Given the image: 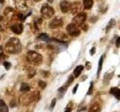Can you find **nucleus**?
Wrapping results in <instances>:
<instances>
[{"instance_id": "nucleus-2", "label": "nucleus", "mask_w": 120, "mask_h": 112, "mask_svg": "<svg viewBox=\"0 0 120 112\" xmlns=\"http://www.w3.org/2000/svg\"><path fill=\"white\" fill-rule=\"evenodd\" d=\"M40 99V93L38 91L32 92L31 93H24L20 97V103L21 105H28L34 100L38 101Z\"/></svg>"}, {"instance_id": "nucleus-42", "label": "nucleus", "mask_w": 120, "mask_h": 112, "mask_svg": "<svg viewBox=\"0 0 120 112\" xmlns=\"http://www.w3.org/2000/svg\"><path fill=\"white\" fill-rule=\"evenodd\" d=\"M25 1H26V0H25Z\"/></svg>"}, {"instance_id": "nucleus-8", "label": "nucleus", "mask_w": 120, "mask_h": 112, "mask_svg": "<svg viewBox=\"0 0 120 112\" xmlns=\"http://www.w3.org/2000/svg\"><path fill=\"white\" fill-rule=\"evenodd\" d=\"M14 6L16 9L21 12H26L28 10V6L25 0H14Z\"/></svg>"}, {"instance_id": "nucleus-17", "label": "nucleus", "mask_w": 120, "mask_h": 112, "mask_svg": "<svg viewBox=\"0 0 120 112\" xmlns=\"http://www.w3.org/2000/svg\"><path fill=\"white\" fill-rule=\"evenodd\" d=\"M38 39L40 40H42L44 41V42H47V43H50L51 40L50 38V37L48 36L47 34H45V33H42L38 37Z\"/></svg>"}, {"instance_id": "nucleus-22", "label": "nucleus", "mask_w": 120, "mask_h": 112, "mask_svg": "<svg viewBox=\"0 0 120 112\" xmlns=\"http://www.w3.org/2000/svg\"><path fill=\"white\" fill-rule=\"evenodd\" d=\"M115 24H116V20H114V19H111L106 26V32H108L109 31H110V30L115 25Z\"/></svg>"}, {"instance_id": "nucleus-16", "label": "nucleus", "mask_w": 120, "mask_h": 112, "mask_svg": "<svg viewBox=\"0 0 120 112\" xmlns=\"http://www.w3.org/2000/svg\"><path fill=\"white\" fill-rule=\"evenodd\" d=\"M104 55H101V58L99 59L98 61V71H97V78H98L100 76V73L101 72V70H102V65H103V61H104Z\"/></svg>"}, {"instance_id": "nucleus-15", "label": "nucleus", "mask_w": 120, "mask_h": 112, "mask_svg": "<svg viewBox=\"0 0 120 112\" xmlns=\"http://www.w3.org/2000/svg\"><path fill=\"white\" fill-rule=\"evenodd\" d=\"M101 111V105L98 103H94L89 108L88 112H100Z\"/></svg>"}, {"instance_id": "nucleus-19", "label": "nucleus", "mask_w": 120, "mask_h": 112, "mask_svg": "<svg viewBox=\"0 0 120 112\" xmlns=\"http://www.w3.org/2000/svg\"><path fill=\"white\" fill-rule=\"evenodd\" d=\"M0 112H8V107L2 99H0Z\"/></svg>"}, {"instance_id": "nucleus-7", "label": "nucleus", "mask_w": 120, "mask_h": 112, "mask_svg": "<svg viewBox=\"0 0 120 112\" xmlns=\"http://www.w3.org/2000/svg\"><path fill=\"white\" fill-rule=\"evenodd\" d=\"M86 20V14L83 12L79 13L75 16L72 20V23L77 26H82L84 24Z\"/></svg>"}, {"instance_id": "nucleus-41", "label": "nucleus", "mask_w": 120, "mask_h": 112, "mask_svg": "<svg viewBox=\"0 0 120 112\" xmlns=\"http://www.w3.org/2000/svg\"><path fill=\"white\" fill-rule=\"evenodd\" d=\"M35 2H40V1H41V0H35Z\"/></svg>"}, {"instance_id": "nucleus-26", "label": "nucleus", "mask_w": 120, "mask_h": 112, "mask_svg": "<svg viewBox=\"0 0 120 112\" xmlns=\"http://www.w3.org/2000/svg\"><path fill=\"white\" fill-rule=\"evenodd\" d=\"M5 53H4V49L3 47L1 46H0V63H2L4 60H5Z\"/></svg>"}, {"instance_id": "nucleus-21", "label": "nucleus", "mask_w": 120, "mask_h": 112, "mask_svg": "<svg viewBox=\"0 0 120 112\" xmlns=\"http://www.w3.org/2000/svg\"><path fill=\"white\" fill-rule=\"evenodd\" d=\"M42 24V19L41 18H36L35 20H34V27L38 31L39 28H40V25Z\"/></svg>"}, {"instance_id": "nucleus-20", "label": "nucleus", "mask_w": 120, "mask_h": 112, "mask_svg": "<svg viewBox=\"0 0 120 112\" xmlns=\"http://www.w3.org/2000/svg\"><path fill=\"white\" fill-rule=\"evenodd\" d=\"M85 9H90L93 5V0H82Z\"/></svg>"}, {"instance_id": "nucleus-39", "label": "nucleus", "mask_w": 120, "mask_h": 112, "mask_svg": "<svg viewBox=\"0 0 120 112\" xmlns=\"http://www.w3.org/2000/svg\"><path fill=\"white\" fill-rule=\"evenodd\" d=\"M47 2H50V3H52V2H54V0H47Z\"/></svg>"}, {"instance_id": "nucleus-25", "label": "nucleus", "mask_w": 120, "mask_h": 112, "mask_svg": "<svg viewBox=\"0 0 120 112\" xmlns=\"http://www.w3.org/2000/svg\"><path fill=\"white\" fill-rule=\"evenodd\" d=\"M112 73H105L104 75V84L106 83V81L107 82V84H109V81L112 78Z\"/></svg>"}, {"instance_id": "nucleus-40", "label": "nucleus", "mask_w": 120, "mask_h": 112, "mask_svg": "<svg viewBox=\"0 0 120 112\" xmlns=\"http://www.w3.org/2000/svg\"><path fill=\"white\" fill-rule=\"evenodd\" d=\"M5 0H0V3H3Z\"/></svg>"}, {"instance_id": "nucleus-43", "label": "nucleus", "mask_w": 120, "mask_h": 112, "mask_svg": "<svg viewBox=\"0 0 120 112\" xmlns=\"http://www.w3.org/2000/svg\"></svg>"}, {"instance_id": "nucleus-27", "label": "nucleus", "mask_w": 120, "mask_h": 112, "mask_svg": "<svg viewBox=\"0 0 120 112\" xmlns=\"http://www.w3.org/2000/svg\"><path fill=\"white\" fill-rule=\"evenodd\" d=\"M93 91H94V85H93V82L91 81V83H90V85H89V90L87 91V93H86V95H92L93 93Z\"/></svg>"}, {"instance_id": "nucleus-1", "label": "nucleus", "mask_w": 120, "mask_h": 112, "mask_svg": "<svg viewBox=\"0 0 120 112\" xmlns=\"http://www.w3.org/2000/svg\"><path fill=\"white\" fill-rule=\"evenodd\" d=\"M5 51L9 54H18L22 50L20 41L16 37H11L5 43Z\"/></svg>"}, {"instance_id": "nucleus-4", "label": "nucleus", "mask_w": 120, "mask_h": 112, "mask_svg": "<svg viewBox=\"0 0 120 112\" xmlns=\"http://www.w3.org/2000/svg\"><path fill=\"white\" fill-rule=\"evenodd\" d=\"M4 15L5 16V18L8 20V21L15 22L18 20V14L16 10H14L11 7H8L4 10Z\"/></svg>"}, {"instance_id": "nucleus-5", "label": "nucleus", "mask_w": 120, "mask_h": 112, "mask_svg": "<svg viewBox=\"0 0 120 112\" xmlns=\"http://www.w3.org/2000/svg\"><path fill=\"white\" fill-rule=\"evenodd\" d=\"M55 11L54 9L51 6H50L47 4H44L41 7V14L43 18L44 19H50L54 15Z\"/></svg>"}, {"instance_id": "nucleus-34", "label": "nucleus", "mask_w": 120, "mask_h": 112, "mask_svg": "<svg viewBox=\"0 0 120 112\" xmlns=\"http://www.w3.org/2000/svg\"><path fill=\"white\" fill-rule=\"evenodd\" d=\"M89 52H90V55H91L92 56L94 55V54L95 53V47H92L91 49H90Z\"/></svg>"}, {"instance_id": "nucleus-28", "label": "nucleus", "mask_w": 120, "mask_h": 112, "mask_svg": "<svg viewBox=\"0 0 120 112\" xmlns=\"http://www.w3.org/2000/svg\"><path fill=\"white\" fill-rule=\"evenodd\" d=\"M26 17H27V16H26V15H24V14H18V20H20L21 22H23L26 19Z\"/></svg>"}, {"instance_id": "nucleus-38", "label": "nucleus", "mask_w": 120, "mask_h": 112, "mask_svg": "<svg viewBox=\"0 0 120 112\" xmlns=\"http://www.w3.org/2000/svg\"><path fill=\"white\" fill-rule=\"evenodd\" d=\"M65 112H71V110L70 109V108H67Z\"/></svg>"}, {"instance_id": "nucleus-31", "label": "nucleus", "mask_w": 120, "mask_h": 112, "mask_svg": "<svg viewBox=\"0 0 120 112\" xmlns=\"http://www.w3.org/2000/svg\"><path fill=\"white\" fill-rule=\"evenodd\" d=\"M74 79V76H70L68 77V81H67L66 86H69V85H70L71 83H72V82H73Z\"/></svg>"}, {"instance_id": "nucleus-37", "label": "nucleus", "mask_w": 120, "mask_h": 112, "mask_svg": "<svg viewBox=\"0 0 120 112\" xmlns=\"http://www.w3.org/2000/svg\"><path fill=\"white\" fill-rule=\"evenodd\" d=\"M87 28H88V25H84V24L82 25V29L83 30L84 32H86V31H87Z\"/></svg>"}, {"instance_id": "nucleus-35", "label": "nucleus", "mask_w": 120, "mask_h": 112, "mask_svg": "<svg viewBox=\"0 0 120 112\" xmlns=\"http://www.w3.org/2000/svg\"><path fill=\"white\" fill-rule=\"evenodd\" d=\"M78 86H79V84H77L76 85L74 86V89H73V91H72V93H73V94H75V93H77V88H78Z\"/></svg>"}, {"instance_id": "nucleus-9", "label": "nucleus", "mask_w": 120, "mask_h": 112, "mask_svg": "<svg viewBox=\"0 0 120 112\" xmlns=\"http://www.w3.org/2000/svg\"><path fill=\"white\" fill-rule=\"evenodd\" d=\"M63 25V20L59 17H56L50 21L49 23V28L51 29H55L62 26Z\"/></svg>"}, {"instance_id": "nucleus-10", "label": "nucleus", "mask_w": 120, "mask_h": 112, "mask_svg": "<svg viewBox=\"0 0 120 112\" xmlns=\"http://www.w3.org/2000/svg\"><path fill=\"white\" fill-rule=\"evenodd\" d=\"M11 31L16 35H20L23 30V26L22 23H14L11 27Z\"/></svg>"}, {"instance_id": "nucleus-3", "label": "nucleus", "mask_w": 120, "mask_h": 112, "mask_svg": "<svg viewBox=\"0 0 120 112\" xmlns=\"http://www.w3.org/2000/svg\"><path fill=\"white\" fill-rule=\"evenodd\" d=\"M26 61L33 65H40L43 61V57L35 51H29L26 54Z\"/></svg>"}, {"instance_id": "nucleus-30", "label": "nucleus", "mask_w": 120, "mask_h": 112, "mask_svg": "<svg viewBox=\"0 0 120 112\" xmlns=\"http://www.w3.org/2000/svg\"><path fill=\"white\" fill-rule=\"evenodd\" d=\"M2 65H3L4 66H5V68L7 70H8L11 68V63H10V62H8V61H4Z\"/></svg>"}, {"instance_id": "nucleus-18", "label": "nucleus", "mask_w": 120, "mask_h": 112, "mask_svg": "<svg viewBox=\"0 0 120 112\" xmlns=\"http://www.w3.org/2000/svg\"><path fill=\"white\" fill-rule=\"evenodd\" d=\"M82 70H83V66H82V65H79V66H76V68H75L74 70V76L76 77V78L80 76V75L82 73Z\"/></svg>"}, {"instance_id": "nucleus-33", "label": "nucleus", "mask_w": 120, "mask_h": 112, "mask_svg": "<svg viewBox=\"0 0 120 112\" xmlns=\"http://www.w3.org/2000/svg\"><path fill=\"white\" fill-rule=\"evenodd\" d=\"M116 46L117 48L120 47V37H119L116 40Z\"/></svg>"}, {"instance_id": "nucleus-13", "label": "nucleus", "mask_w": 120, "mask_h": 112, "mask_svg": "<svg viewBox=\"0 0 120 112\" xmlns=\"http://www.w3.org/2000/svg\"><path fill=\"white\" fill-rule=\"evenodd\" d=\"M80 10H81V5L79 2H75L71 5L70 10H71V14H74L79 12Z\"/></svg>"}, {"instance_id": "nucleus-23", "label": "nucleus", "mask_w": 120, "mask_h": 112, "mask_svg": "<svg viewBox=\"0 0 120 112\" xmlns=\"http://www.w3.org/2000/svg\"><path fill=\"white\" fill-rule=\"evenodd\" d=\"M20 91L22 92H28L30 91V86L27 84V83H25V82H23V83L21 84V86H20Z\"/></svg>"}, {"instance_id": "nucleus-29", "label": "nucleus", "mask_w": 120, "mask_h": 112, "mask_svg": "<svg viewBox=\"0 0 120 112\" xmlns=\"http://www.w3.org/2000/svg\"><path fill=\"white\" fill-rule=\"evenodd\" d=\"M38 86H39V88H41V89H44L45 88H46V86H47V84H46V82H44L43 81H38Z\"/></svg>"}, {"instance_id": "nucleus-36", "label": "nucleus", "mask_w": 120, "mask_h": 112, "mask_svg": "<svg viewBox=\"0 0 120 112\" xmlns=\"http://www.w3.org/2000/svg\"><path fill=\"white\" fill-rule=\"evenodd\" d=\"M86 67L87 70H90L91 69V65H90V62H86Z\"/></svg>"}, {"instance_id": "nucleus-32", "label": "nucleus", "mask_w": 120, "mask_h": 112, "mask_svg": "<svg viewBox=\"0 0 120 112\" xmlns=\"http://www.w3.org/2000/svg\"><path fill=\"white\" fill-rule=\"evenodd\" d=\"M56 99L54 98L52 100L51 104H50V110H52L54 108V107L56 106Z\"/></svg>"}, {"instance_id": "nucleus-14", "label": "nucleus", "mask_w": 120, "mask_h": 112, "mask_svg": "<svg viewBox=\"0 0 120 112\" xmlns=\"http://www.w3.org/2000/svg\"><path fill=\"white\" fill-rule=\"evenodd\" d=\"M110 94L113 95L115 96V98L117 100L119 101L120 100V89L119 88H116V87L111 88L110 90Z\"/></svg>"}, {"instance_id": "nucleus-11", "label": "nucleus", "mask_w": 120, "mask_h": 112, "mask_svg": "<svg viewBox=\"0 0 120 112\" xmlns=\"http://www.w3.org/2000/svg\"><path fill=\"white\" fill-rule=\"evenodd\" d=\"M71 4L69 2L66 1V0H63L60 3V9L62 13H68L71 9Z\"/></svg>"}, {"instance_id": "nucleus-24", "label": "nucleus", "mask_w": 120, "mask_h": 112, "mask_svg": "<svg viewBox=\"0 0 120 112\" xmlns=\"http://www.w3.org/2000/svg\"><path fill=\"white\" fill-rule=\"evenodd\" d=\"M27 73H28V78H31L35 76V75L36 74V71L35 69H33V68H29L27 71Z\"/></svg>"}, {"instance_id": "nucleus-6", "label": "nucleus", "mask_w": 120, "mask_h": 112, "mask_svg": "<svg viewBox=\"0 0 120 112\" xmlns=\"http://www.w3.org/2000/svg\"><path fill=\"white\" fill-rule=\"evenodd\" d=\"M66 31L68 34V35L72 37H78L80 35V30L78 26L75 25L73 23L68 24L66 27Z\"/></svg>"}, {"instance_id": "nucleus-12", "label": "nucleus", "mask_w": 120, "mask_h": 112, "mask_svg": "<svg viewBox=\"0 0 120 112\" xmlns=\"http://www.w3.org/2000/svg\"><path fill=\"white\" fill-rule=\"evenodd\" d=\"M8 26V21L5 17L0 16V32H5Z\"/></svg>"}]
</instances>
